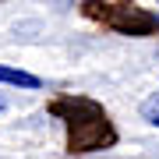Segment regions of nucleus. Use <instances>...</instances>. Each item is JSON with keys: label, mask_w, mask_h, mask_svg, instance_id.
Masks as SVG:
<instances>
[{"label": "nucleus", "mask_w": 159, "mask_h": 159, "mask_svg": "<svg viewBox=\"0 0 159 159\" xmlns=\"http://www.w3.org/2000/svg\"><path fill=\"white\" fill-rule=\"evenodd\" d=\"M0 110H4V102H0Z\"/></svg>", "instance_id": "obj_3"}, {"label": "nucleus", "mask_w": 159, "mask_h": 159, "mask_svg": "<svg viewBox=\"0 0 159 159\" xmlns=\"http://www.w3.org/2000/svg\"><path fill=\"white\" fill-rule=\"evenodd\" d=\"M0 81H7V85H21V89H39V85H43L35 74L14 71V67H0Z\"/></svg>", "instance_id": "obj_1"}, {"label": "nucleus", "mask_w": 159, "mask_h": 159, "mask_svg": "<svg viewBox=\"0 0 159 159\" xmlns=\"http://www.w3.org/2000/svg\"><path fill=\"white\" fill-rule=\"evenodd\" d=\"M142 117L148 120V124H159V92H156L152 99H145V102H142Z\"/></svg>", "instance_id": "obj_2"}]
</instances>
